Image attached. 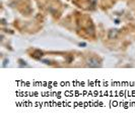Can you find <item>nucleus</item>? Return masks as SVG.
<instances>
[{"label":"nucleus","instance_id":"obj_1","mask_svg":"<svg viewBox=\"0 0 135 119\" xmlns=\"http://www.w3.org/2000/svg\"><path fill=\"white\" fill-rule=\"evenodd\" d=\"M87 64H88V66H92V67H97V66L98 65V61L97 60L96 58H91V59H89V60H88Z\"/></svg>","mask_w":135,"mask_h":119},{"label":"nucleus","instance_id":"obj_2","mask_svg":"<svg viewBox=\"0 0 135 119\" xmlns=\"http://www.w3.org/2000/svg\"><path fill=\"white\" fill-rule=\"evenodd\" d=\"M117 35H118V31L117 30H112L110 31V33H109V38L110 39H115Z\"/></svg>","mask_w":135,"mask_h":119}]
</instances>
